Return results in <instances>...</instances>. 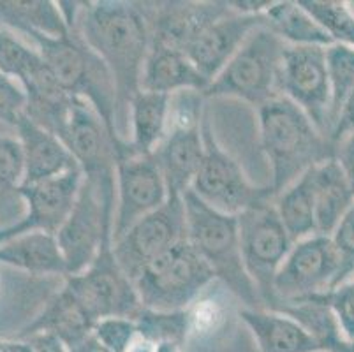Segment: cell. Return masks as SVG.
<instances>
[{
    "instance_id": "cell-1",
    "label": "cell",
    "mask_w": 354,
    "mask_h": 352,
    "mask_svg": "<svg viewBox=\"0 0 354 352\" xmlns=\"http://www.w3.org/2000/svg\"><path fill=\"white\" fill-rule=\"evenodd\" d=\"M73 27L102 58L113 76L117 86V129L122 140L127 141L129 106L141 90V74L152 44L147 2H80Z\"/></svg>"
},
{
    "instance_id": "cell-2",
    "label": "cell",
    "mask_w": 354,
    "mask_h": 352,
    "mask_svg": "<svg viewBox=\"0 0 354 352\" xmlns=\"http://www.w3.org/2000/svg\"><path fill=\"white\" fill-rule=\"evenodd\" d=\"M259 143L272 167L275 196L314 166L335 159V143L301 108L282 95L257 109Z\"/></svg>"
},
{
    "instance_id": "cell-3",
    "label": "cell",
    "mask_w": 354,
    "mask_h": 352,
    "mask_svg": "<svg viewBox=\"0 0 354 352\" xmlns=\"http://www.w3.org/2000/svg\"><path fill=\"white\" fill-rule=\"evenodd\" d=\"M34 44L59 85L74 99L88 102L118 143H125L117 129V86L102 58L86 44L74 27L62 37L39 32L25 34Z\"/></svg>"
},
{
    "instance_id": "cell-4",
    "label": "cell",
    "mask_w": 354,
    "mask_h": 352,
    "mask_svg": "<svg viewBox=\"0 0 354 352\" xmlns=\"http://www.w3.org/2000/svg\"><path fill=\"white\" fill-rule=\"evenodd\" d=\"M187 240L214 271L215 279L243 303V308H265L241 259L238 219L214 210L192 190L183 194Z\"/></svg>"
},
{
    "instance_id": "cell-5",
    "label": "cell",
    "mask_w": 354,
    "mask_h": 352,
    "mask_svg": "<svg viewBox=\"0 0 354 352\" xmlns=\"http://www.w3.org/2000/svg\"><path fill=\"white\" fill-rule=\"evenodd\" d=\"M286 46L288 44L282 43L266 25H261L212 80L203 95L207 99L233 97L259 109L279 95L277 77Z\"/></svg>"
},
{
    "instance_id": "cell-6",
    "label": "cell",
    "mask_w": 354,
    "mask_h": 352,
    "mask_svg": "<svg viewBox=\"0 0 354 352\" xmlns=\"http://www.w3.org/2000/svg\"><path fill=\"white\" fill-rule=\"evenodd\" d=\"M215 280L210 266L189 240H183L148 264L134 286L143 308L175 312L187 310Z\"/></svg>"
},
{
    "instance_id": "cell-7",
    "label": "cell",
    "mask_w": 354,
    "mask_h": 352,
    "mask_svg": "<svg viewBox=\"0 0 354 352\" xmlns=\"http://www.w3.org/2000/svg\"><path fill=\"white\" fill-rule=\"evenodd\" d=\"M353 275L354 268L340 256L331 238L312 234L292 245L277 273L270 310L324 295Z\"/></svg>"
},
{
    "instance_id": "cell-8",
    "label": "cell",
    "mask_w": 354,
    "mask_h": 352,
    "mask_svg": "<svg viewBox=\"0 0 354 352\" xmlns=\"http://www.w3.org/2000/svg\"><path fill=\"white\" fill-rule=\"evenodd\" d=\"M201 132L205 157L191 190L203 203L236 217L257 203L275 198L272 185H254L240 164L221 147L212 127L208 108L203 116Z\"/></svg>"
},
{
    "instance_id": "cell-9",
    "label": "cell",
    "mask_w": 354,
    "mask_h": 352,
    "mask_svg": "<svg viewBox=\"0 0 354 352\" xmlns=\"http://www.w3.org/2000/svg\"><path fill=\"white\" fill-rule=\"evenodd\" d=\"M241 259L265 308L273 305V282L295 241L277 213L273 199L236 215Z\"/></svg>"
},
{
    "instance_id": "cell-10",
    "label": "cell",
    "mask_w": 354,
    "mask_h": 352,
    "mask_svg": "<svg viewBox=\"0 0 354 352\" xmlns=\"http://www.w3.org/2000/svg\"><path fill=\"white\" fill-rule=\"evenodd\" d=\"M115 208L117 196H101L94 183L83 178L69 217L55 234L67 275L86 270L99 256L102 245L113 241Z\"/></svg>"
},
{
    "instance_id": "cell-11",
    "label": "cell",
    "mask_w": 354,
    "mask_h": 352,
    "mask_svg": "<svg viewBox=\"0 0 354 352\" xmlns=\"http://www.w3.org/2000/svg\"><path fill=\"white\" fill-rule=\"evenodd\" d=\"M60 140L82 169L83 178L94 183L101 194L117 192V163L133 151L127 141L118 143L115 140L88 102L74 101Z\"/></svg>"
},
{
    "instance_id": "cell-12",
    "label": "cell",
    "mask_w": 354,
    "mask_h": 352,
    "mask_svg": "<svg viewBox=\"0 0 354 352\" xmlns=\"http://www.w3.org/2000/svg\"><path fill=\"white\" fill-rule=\"evenodd\" d=\"M64 284L95 322L106 317L136 319L143 308L136 286L115 259L113 241L102 245L94 263L82 273L64 277Z\"/></svg>"
},
{
    "instance_id": "cell-13",
    "label": "cell",
    "mask_w": 354,
    "mask_h": 352,
    "mask_svg": "<svg viewBox=\"0 0 354 352\" xmlns=\"http://www.w3.org/2000/svg\"><path fill=\"white\" fill-rule=\"evenodd\" d=\"M183 240H187L183 198L169 196L159 210L140 219L113 241V256L134 282L148 264Z\"/></svg>"
},
{
    "instance_id": "cell-14",
    "label": "cell",
    "mask_w": 354,
    "mask_h": 352,
    "mask_svg": "<svg viewBox=\"0 0 354 352\" xmlns=\"http://www.w3.org/2000/svg\"><path fill=\"white\" fill-rule=\"evenodd\" d=\"M326 48L286 46L279 67L277 90L279 95L304 109L312 124L331 140V93Z\"/></svg>"
},
{
    "instance_id": "cell-15",
    "label": "cell",
    "mask_w": 354,
    "mask_h": 352,
    "mask_svg": "<svg viewBox=\"0 0 354 352\" xmlns=\"http://www.w3.org/2000/svg\"><path fill=\"white\" fill-rule=\"evenodd\" d=\"M83 173L80 167L44 182L20 185L15 196L27 205V212L12 224L0 228V243L28 232L57 234L69 217L74 201L78 198Z\"/></svg>"
},
{
    "instance_id": "cell-16",
    "label": "cell",
    "mask_w": 354,
    "mask_h": 352,
    "mask_svg": "<svg viewBox=\"0 0 354 352\" xmlns=\"http://www.w3.org/2000/svg\"><path fill=\"white\" fill-rule=\"evenodd\" d=\"M169 198L156 155L127 154L117 163V208L113 241L140 219L159 210Z\"/></svg>"
},
{
    "instance_id": "cell-17",
    "label": "cell",
    "mask_w": 354,
    "mask_h": 352,
    "mask_svg": "<svg viewBox=\"0 0 354 352\" xmlns=\"http://www.w3.org/2000/svg\"><path fill=\"white\" fill-rule=\"evenodd\" d=\"M261 25H265V15H240L230 8V11L201 28L185 44L183 53L187 55L196 69L212 82Z\"/></svg>"
},
{
    "instance_id": "cell-18",
    "label": "cell",
    "mask_w": 354,
    "mask_h": 352,
    "mask_svg": "<svg viewBox=\"0 0 354 352\" xmlns=\"http://www.w3.org/2000/svg\"><path fill=\"white\" fill-rule=\"evenodd\" d=\"M15 131L24 151L21 185L44 182L78 167L59 136L32 122L25 113L16 120Z\"/></svg>"
},
{
    "instance_id": "cell-19",
    "label": "cell",
    "mask_w": 354,
    "mask_h": 352,
    "mask_svg": "<svg viewBox=\"0 0 354 352\" xmlns=\"http://www.w3.org/2000/svg\"><path fill=\"white\" fill-rule=\"evenodd\" d=\"M153 155L162 171L169 196L183 198V194L192 189L205 157L201 125L169 127Z\"/></svg>"
},
{
    "instance_id": "cell-20",
    "label": "cell",
    "mask_w": 354,
    "mask_h": 352,
    "mask_svg": "<svg viewBox=\"0 0 354 352\" xmlns=\"http://www.w3.org/2000/svg\"><path fill=\"white\" fill-rule=\"evenodd\" d=\"M94 317L86 312L85 306L73 295V290L64 284L62 289L57 290L44 303V308L35 315L34 321L28 322L21 329L16 338L25 340L32 335L48 333L60 338L71 349L85 340L86 337H90L94 331Z\"/></svg>"
},
{
    "instance_id": "cell-21",
    "label": "cell",
    "mask_w": 354,
    "mask_h": 352,
    "mask_svg": "<svg viewBox=\"0 0 354 352\" xmlns=\"http://www.w3.org/2000/svg\"><path fill=\"white\" fill-rule=\"evenodd\" d=\"M208 85L210 82L196 69L182 50L152 41L141 74V90L166 95L185 90L205 93Z\"/></svg>"
},
{
    "instance_id": "cell-22",
    "label": "cell",
    "mask_w": 354,
    "mask_h": 352,
    "mask_svg": "<svg viewBox=\"0 0 354 352\" xmlns=\"http://www.w3.org/2000/svg\"><path fill=\"white\" fill-rule=\"evenodd\" d=\"M240 321L247 326L259 352H323L307 329L289 315L270 308H241Z\"/></svg>"
},
{
    "instance_id": "cell-23",
    "label": "cell",
    "mask_w": 354,
    "mask_h": 352,
    "mask_svg": "<svg viewBox=\"0 0 354 352\" xmlns=\"http://www.w3.org/2000/svg\"><path fill=\"white\" fill-rule=\"evenodd\" d=\"M20 85L24 86L27 95L25 115L32 122L60 138L69 122L76 99L59 85L44 62L28 73Z\"/></svg>"
},
{
    "instance_id": "cell-24",
    "label": "cell",
    "mask_w": 354,
    "mask_h": 352,
    "mask_svg": "<svg viewBox=\"0 0 354 352\" xmlns=\"http://www.w3.org/2000/svg\"><path fill=\"white\" fill-rule=\"evenodd\" d=\"M0 264L18 268L30 275H67L57 238L48 232H28L2 241Z\"/></svg>"
},
{
    "instance_id": "cell-25",
    "label": "cell",
    "mask_w": 354,
    "mask_h": 352,
    "mask_svg": "<svg viewBox=\"0 0 354 352\" xmlns=\"http://www.w3.org/2000/svg\"><path fill=\"white\" fill-rule=\"evenodd\" d=\"M129 125L131 151L138 155L156 154L169 129V95L140 90L129 106Z\"/></svg>"
},
{
    "instance_id": "cell-26",
    "label": "cell",
    "mask_w": 354,
    "mask_h": 352,
    "mask_svg": "<svg viewBox=\"0 0 354 352\" xmlns=\"http://www.w3.org/2000/svg\"><path fill=\"white\" fill-rule=\"evenodd\" d=\"M312 174H314L315 229L317 234L331 237L340 219L353 206L354 192L335 159L312 167Z\"/></svg>"
},
{
    "instance_id": "cell-27",
    "label": "cell",
    "mask_w": 354,
    "mask_h": 352,
    "mask_svg": "<svg viewBox=\"0 0 354 352\" xmlns=\"http://www.w3.org/2000/svg\"><path fill=\"white\" fill-rule=\"evenodd\" d=\"M0 28L25 35L39 32L50 37L69 34V25L59 8L50 0H0Z\"/></svg>"
},
{
    "instance_id": "cell-28",
    "label": "cell",
    "mask_w": 354,
    "mask_h": 352,
    "mask_svg": "<svg viewBox=\"0 0 354 352\" xmlns=\"http://www.w3.org/2000/svg\"><path fill=\"white\" fill-rule=\"evenodd\" d=\"M265 25L288 46H330L331 39L298 0L273 2L265 12Z\"/></svg>"
},
{
    "instance_id": "cell-29",
    "label": "cell",
    "mask_w": 354,
    "mask_h": 352,
    "mask_svg": "<svg viewBox=\"0 0 354 352\" xmlns=\"http://www.w3.org/2000/svg\"><path fill=\"white\" fill-rule=\"evenodd\" d=\"M273 205L295 243L312 237V234H317L312 169L301 174L300 178L295 180L282 192L277 194L273 198Z\"/></svg>"
},
{
    "instance_id": "cell-30",
    "label": "cell",
    "mask_w": 354,
    "mask_h": 352,
    "mask_svg": "<svg viewBox=\"0 0 354 352\" xmlns=\"http://www.w3.org/2000/svg\"><path fill=\"white\" fill-rule=\"evenodd\" d=\"M326 69L331 93V132L339 120L344 104L354 92V48L346 44H330L326 48Z\"/></svg>"
},
{
    "instance_id": "cell-31",
    "label": "cell",
    "mask_w": 354,
    "mask_h": 352,
    "mask_svg": "<svg viewBox=\"0 0 354 352\" xmlns=\"http://www.w3.org/2000/svg\"><path fill=\"white\" fill-rule=\"evenodd\" d=\"M134 321H136L138 335L152 344H162V342L185 344L191 331L189 310L159 312V310L141 308Z\"/></svg>"
},
{
    "instance_id": "cell-32",
    "label": "cell",
    "mask_w": 354,
    "mask_h": 352,
    "mask_svg": "<svg viewBox=\"0 0 354 352\" xmlns=\"http://www.w3.org/2000/svg\"><path fill=\"white\" fill-rule=\"evenodd\" d=\"M321 25L331 43L354 48V9L344 0H298Z\"/></svg>"
},
{
    "instance_id": "cell-33",
    "label": "cell",
    "mask_w": 354,
    "mask_h": 352,
    "mask_svg": "<svg viewBox=\"0 0 354 352\" xmlns=\"http://www.w3.org/2000/svg\"><path fill=\"white\" fill-rule=\"evenodd\" d=\"M39 53L25 44L11 30L0 28V71L21 82L28 73L41 66Z\"/></svg>"
},
{
    "instance_id": "cell-34",
    "label": "cell",
    "mask_w": 354,
    "mask_h": 352,
    "mask_svg": "<svg viewBox=\"0 0 354 352\" xmlns=\"http://www.w3.org/2000/svg\"><path fill=\"white\" fill-rule=\"evenodd\" d=\"M24 182V151L20 141L12 136L0 134V198L15 190Z\"/></svg>"
},
{
    "instance_id": "cell-35",
    "label": "cell",
    "mask_w": 354,
    "mask_h": 352,
    "mask_svg": "<svg viewBox=\"0 0 354 352\" xmlns=\"http://www.w3.org/2000/svg\"><path fill=\"white\" fill-rule=\"evenodd\" d=\"M95 338L113 352H127L138 337L136 321L129 317H106L95 322Z\"/></svg>"
},
{
    "instance_id": "cell-36",
    "label": "cell",
    "mask_w": 354,
    "mask_h": 352,
    "mask_svg": "<svg viewBox=\"0 0 354 352\" xmlns=\"http://www.w3.org/2000/svg\"><path fill=\"white\" fill-rule=\"evenodd\" d=\"M321 298L333 312L342 337L354 340V275L321 295Z\"/></svg>"
},
{
    "instance_id": "cell-37",
    "label": "cell",
    "mask_w": 354,
    "mask_h": 352,
    "mask_svg": "<svg viewBox=\"0 0 354 352\" xmlns=\"http://www.w3.org/2000/svg\"><path fill=\"white\" fill-rule=\"evenodd\" d=\"M27 95L18 80L0 71V122L15 127L16 120L25 113Z\"/></svg>"
},
{
    "instance_id": "cell-38",
    "label": "cell",
    "mask_w": 354,
    "mask_h": 352,
    "mask_svg": "<svg viewBox=\"0 0 354 352\" xmlns=\"http://www.w3.org/2000/svg\"><path fill=\"white\" fill-rule=\"evenodd\" d=\"M330 238L337 250L340 252V256L346 259V263L354 268V203L347 210L346 215L340 219Z\"/></svg>"
},
{
    "instance_id": "cell-39",
    "label": "cell",
    "mask_w": 354,
    "mask_h": 352,
    "mask_svg": "<svg viewBox=\"0 0 354 352\" xmlns=\"http://www.w3.org/2000/svg\"><path fill=\"white\" fill-rule=\"evenodd\" d=\"M335 160L339 163L344 176L354 192V134L346 136L335 145Z\"/></svg>"
},
{
    "instance_id": "cell-40",
    "label": "cell",
    "mask_w": 354,
    "mask_h": 352,
    "mask_svg": "<svg viewBox=\"0 0 354 352\" xmlns=\"http://www.w3.org/2000/svg\"><path fill=\"white\" fill-rule=\"evenodd\" d=\"M349 134H354V92L351 93V97L344 104L342 111H340L339 120H337L333 132H331V141L337 145Z\"/></svg>"
},
{
    "instance_id": "cell-41",
    "label": "cell",
    "mask_w": 354,
    "mask_h": 352,
    "mask_svg": "<svg viewBox=\"0 0 354 352\" xmlns=\"http://www.w3.org/2000/svg\"><path fill=\"white\" fill-rule=\"evenodd\" d=\"M30 344L32 352H69V347L55 335L37 333L25 338Z\"/></svg>"
},
{
    "instance_id": "cell-42",
    "label": "cell",
    "mask_w": 354,
    "mask_h": 352,
    "mask_svg": "<svg viewBox=\"0 0 354 352\" xmlns=\"http://www.w3.org/2000/svg\"><path fill=\"white\" fill-rule=\"evenodd\" d=\"M69 352H113V351H109V349L104 347V345H102L94 335H90V337H86L83 342H80V344H76L74 347H71Z\"/></svg>"
},
{
    "instance_id": "cell-43",
    "label": "cell",
    "mask_w": 354,
    "mask_h": 352,
    "mask_svg": "<svg viewBox=\"0 0 354 352\" xmlns=\"http://www.w3.org/2000/svg\"><path fill=\"white\" fill-rule=\"evenodd\" d=\"M0 352H32L27 340H0Z\"/></svg>"
},
{
    "instance_id": "cell-44",
    "label": "cell",
    "mask_w": 354,
    "mask_h": 352,
    "mask_svg": "<svg viewBox=\"0 0 354 352\" xmlns=\"http://www.w3.org/2000/svg\"><path fill=\"white\" fill-rule=\"evenodd\" d=\"M326 352H354V340H347V338L340 337L339 340H335Z\"/></svg>"
},
{
    "instance_id": "cell-45",
    "label": "cell",
    "mask_w": 354,
    "mask_h": 352,
    "mask_svg": "<svg viewBox=\"0 0 354 352\" xmlns=\"http://www.w3.org/2000/svg\"><path fill=\"white\" fill-rule=\"evenodd\" d=\"M153 345H156L153 352H183V344H176V342H162V344Z\"/></svg>"
},
{
    "instance_id": "cell-46",
    "label": "cell",
    "mask_w": 354,
    "mask_h": 352,
    "mask_svg": "<svg viewBox=\"0 0 354 352\" xmlns=\"http://www.w3.org/2000/svg\"><path fill=\"white\" fill-rule=\"evenodd\" d=\"M351 6H353V9H354V2H351Z\"/></svg>"
}]
</instances>
